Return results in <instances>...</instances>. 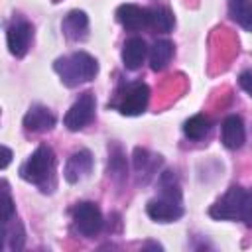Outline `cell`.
I'll return each mask as SVG.
<instances>
[{
    "instance_id": "cell-1",
    "label": "cell",
    "mask_w": 252,
    "mask_h": 252,
    "mask_svg": "<svg viewBox=\"0 0 252 252\" xmlns=\"http://www.w3.org/2000/svg\"><path fill=\"white\" fill-rule=\"evenodd\" d=\"M159 197H154L146 205V213L156 222H173L183 217V199L181 189L171 171H163L159 175Z\"/></svg>"
},
{
    "instance_id": "cell-2",
    "label": "cell",
    "mask_w": 252,
    "mask_h": 252,
    "mask_svg": "<svg viewBox=\"0 0 252 252\" xmlns=\"http://www.w3.org/2000/svg\"><path fill=\"white\" fill-rule=\"evenodd\" d=\"M55 73L61 77V83L69 89L79 87L81 83L93 81L98 73V61L87 51H75L55 59Z\"/></svg>"
},
{
    "instance_id": "cell-3",
    "label": "cell",
    "mask_w": 252,
    "mask_h": 252,
    "mask_svg": "<svg viewBox=\"0 0 252 252\" xmlns=\"http://www.w3.org/2000/svg\"><path fill=\"white\" fill-rule=\"evenodd\" d=\"M20 177L28 183L41 187V191H51L55 187V154L49 146H39L32 156L20 165Z\"/></svg>"
},
{
    "instance_id": "cell-4",
    "label": "cell",
    "mask_w": 252,
    "mask_h": 252,
    "mask_svg": "<svg viewBox=\"0 0 252 252\" xmlns=\"http://www.w3.org/2000/svg\"><path fill=\"white\" fill-rule=\"evenodd\" d=\"M244 199L246 189H242L240 185H232L215 205H211L209 215L217 220H242Z\"/></svg>"
},
{
    "instance_id": "cell-5",
    "label": "cell",
    "mask_w": 252,
    "mask_h": 252,
    "mask_svg": "<svg viewBox=\"0 0 252 252\" xmlns=\"http://www.w3.org/2000/svg\"><path fill=\"white\" fill-rule=\"evenodd\" d=\"M73 224H75V230L83 236H94L100 232L102 224H104V219H102V213L100 209L91 203V201H85V203H77L73 207Z\"/></svg>"
},
{
    "instance_id": "cell-6",
    "label": "cell",
    "mask_w": 252,
    "mask_h": 252,
    "mask_svg": "<svg viewBox=\"0 0 252 252\" xmlns=\"http://www.w3.org/2000/svg\"><path fill=\"white\" fill-rule=\"evenodd\" d=\"M94 110H96V98L91 91H87V93L79 94V98L71 104V108L67 110V114L63 118V124L71 132L83 130L94 118Z\"/></svg>"
},
{
    "instance_id": "cell-7",
    "label": "cell",
    "mask_w": 252,
    "mask_h": 252,
    "mask_svg": "<svg viewBox=\"0 0 252 252\" xmlns=\"http://www.w3.org/2000/svg\"><path fill=\"white\" fill-rule=\"evenodd\" d=\"M148 102H150V87L142 81H136L126 87L116 106L124 116H138L148 108Z\"/></svg>"
},
{
    "instance_id": "cell-8",
    "label": "cell",
    "mask_w": 252,
    "mask_h": 252,
    "mask_svg": "<svg viewBox=\"0 0 252 252\" xmlns=\"http://www.w3.org/2000/svg\"><path fill=\"white\" fill-rule=\"evenodd\" d=\"M33 39V28L24 18H14L12 24L6 28V43L14 57H24L30 49V43Z\"/></svg>"
},
{
    "instance_id": "cell-9",
    "label": "cell",
    "mask_w": 252,
    "mask_h": 252,
    "mask_svg": "<svg viewBox=\"0 0 252 252\" xmlns=\"http://www.w3.org/2000/svg\"><path fill=\"white\" fill-rule=\"evenodd\" d=\"M93 165H94V158L89 150H77L69 156L65 167H63V177L69 181V183H77L81 179H85L91 171H93Z\"/></svg>"
},
{
    "instance_id": "cell-10",
    "label": "cell",
    "mask_w": 252,
    "mask_h": 252,
    "mask_svg": "<svg viewBox=\"0 0 252 252\" xmlns=\"http://www.w3.org/2000/svg\"><path fill=\"white\" fill-rule=\"evenodd\" d=\"M57 118L55 114L43 106V104H33L24 116V130L26 132H47L55 126Z\"/></svg>"
},
{
    "instance_id": "cell-11",
    "label": "cell",
    "mask_w": 252,
    "mask_h": 252,
    "mask_svg": "<svg viewBox=\"0 0 252 252\" xmlns=\"http://www.w3.org/2000/svg\"><path fill=\"white\" fill-rule=\"evenodd\" d=\"M220 140L224 144V148L228 150H238L242 148L244 140H246V130H244V122L238 114H228L222 120L220 126Z\"/></svg>"
},
{
    "instance_id": "cell-12",
    "label": "cell",
    "mask_w": 252,
    "mask_h": 252,
    "mask_svg": "<svg viewBox=\"0 0 252 252\" xmlns=\"http://www.w3.org/2000/svg\"><path fill=\"white\" fill-rule=\"evenodd\" d=\"M148 45L142 37L134 35V37H128L122 45V65L128 69V71H136L142 67L146 55H148Z\"/></svg>"
},
{
    "instance_id": "cell-13",
    "label": "cell",
    "mask_w": 252,
    "mask_h": 252,
    "mask_svg": "<svg viewBox=\"0 0 252 252\" xmlns=\"http://www.w3.org/2000/svg\"><path fill=\"white\" fill-rule=\"evenodd\" d=\"M116 20L130 32H138L148 28V8H140L136 4H122L116 8Z\"/></svg>"
},
{
    "instance_id": "cell-14",
    "label": "cell",
    "mask_w": 252,
    "mask_h": 252,
    "mask_svg": "<svg viewBox=\"0 0 252 252\" xmlns=\"http://www.w3.org/2000/svg\"><path fill=\"white\" fill-rule=\"evenodd\" d=\"M61 30L63 35L71 41H83L87 37V30H89V18L83 10H71L63 22H61Z\"/></svg>"
},
{
    "instance_id": "cell-15",
    "label": "cell",
    "mask_w": 252,
    "mask_h": 252,
    "mask_svg": "<svg viewBox=\"0 0 252 252\" xmlns=\"http://www.w3.org/2000/svg\"><path fill=\"white\" fill-rule=\"evenodd\" d=\"M175 26V18H173V12L163 6V4H154L148 8V28L156 30V32H161V33H167L171 32Z\"/></svg>"
},
{
    "instance_id": "cell-16",
    "label": "cell",
    "mask_w": 252,
    "mask_h": 252,
    "mask_svg": "<svg viewBox=\"0 0 252 252\" xmlns=\"http://www.w3.org/2000/svg\"><path fill=\"white\" fill-rule=\"evenodd\" d=\"M148 55H150V67L154 71H163L169 65L171 57H173V41H169V39H156L152 43Z\"/></svg>"
},
{
    "instance_id": "cell-17",
    "label": "cell",
    "mask_w": 252,
    "mask_h": 252,
    "mask_svg": "<svg viewBox=\"0 0 252 252\" xmlns=\"http://www.w3.org/2000/svg\"><path fill=\"white\" fill-rule=\"evenodd\" d=\"M228 16L246 32H252V0H228Z\"/></svg>"
},
{
    "instance_id": "cell-18",
    "label": "cell",
    "mask_w": 252,
    "mask_h": 252,
    "mask_svg": "<svg viewBox=\"0 0 252 252\" xmlns=\"http://www.w3.org/2000/svg\"><path fill=\"white\" fill-rule=\"evenodd\" d=\"M211 132V120L205 114H195L183 124V134L189 140H201Z\"/></svg>"
},
{
    "instance_id": "cell-19",
    "label": "cell",
    "mask_w": 252,
    "mask_h": 252,
    "mask_svg": "<svg viewBox=\"0 0 252 252\" xmlns=\"http://www.w3.org/2000/svg\"><path fill=\"white\" fill-rule=\"evenodd\" d=\"M14 220V219H12ZM4 222V246L10 248V250H22L24 246V240H26V234H24V228L20 222Z\"/></svg>"
},
{
    "instance_id": "cell-20",
    "label": "cell",
    "mask_w": 252,
    "mask_h": 252,
    "mask_svg": "<svg viewBox=\"0 0 252 252\" xmlns=\"http://www.w3.org/2000/svg\"><path fill=\"white\" fill-rule=\"evenodd\" d=\"M108 175L114 179V181H124L126 179V158L122 154V150L118 146L112 148L110 152V159H108Z\"/></svg>"
},
{
    "instance_id": "cell-21",
    "label": "cell",
    "mask_w": 252,
    "mask_h": 252,
    "mask_svg": "<svg viewBox=\"0 0 252 252\" xmlns=\"http://www.w3.org/2000/svg\"><path fill=\"white\" fill-rule=\"evenodd\" d=\"M159 163V159H156V156H150L148 150L144 148H136L134 150V169L140 173H148V171H154V167ZM150 175V173H148Z\"/></svg>"
},
{
    "instance_id": "cell-22",
    "label": "cell",
    "mask_w": 252,
    "mask_h": 252,
    "mask_svg": "<svg viewBox=\"0 0 252 252\" xmlns=\"http://www.w3.org/2000/svg\"><path fill=\"white\" fill-rule=\"evenodd\" d=\"M238 85L244 93H248V96H252V69H244L238 75Z\"/></svg>"
},
{
    "instance_id": "cell-23",
    "label": "cell",
    "mask_w": 252,
    "mask_h": 252,
    "mask_svg": "<svg viewBox=\"0 0 252 252\" xmlns=\"http://www.w3.org/2000/svg\"><path fill=\"white\" fill-rule=\"evenodd\" d=\"M242 220H244V224L252 226V189H246V199H244Z\"/></svg>"
},
{
    "instance_id": "cell-24",
    "label": "cell",
    "mask_w": 252,
    "mask_h": 252,
    "mask_svg": "<svg viewBox=\"0 0 252 252\" xmlns=\"http://www.w3.org/2000/svg\"><path fill=\"white\" fill-rule=\"evenodd\" d=\"M2 154H4V158H2V169H6L8 163H10V159H12V150L8 146H2Z\"/></svg>"
},
{
    "instance_id": "cell-25",
    "label": "cell",
    "mask_w": 252,
    "mask_h": 252,
    "mask_svg": "<svg viewBox=\"0 0 252 252\" xmlns=\"http://www.w3.org/2000/svg\"><path fill=\"white\" fill-rule=\"evenodd\" d=\"M144 248H158V250H161V246H159V244H156V242H148Z\"/></svg>"
}]
</instances>
